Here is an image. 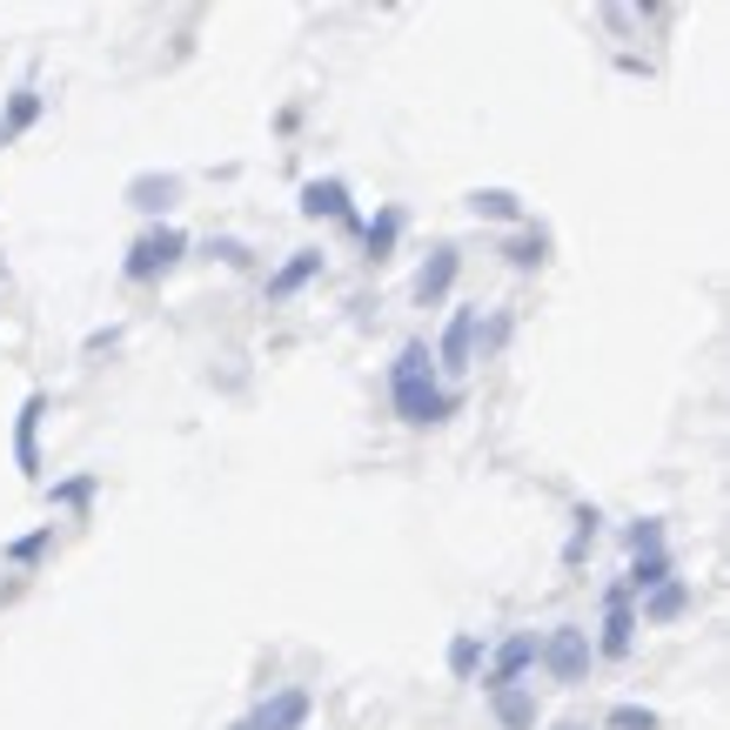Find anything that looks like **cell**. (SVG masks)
I'll return each mask as SVG.
<instances>
[{
  "instance_id": "obj_1",
  "label": "cell",
  "mask_w": 730,
  "mask_h": 730,
  "mask_svg": "<svg viewBox=\"0 0 730 730\" xmlns=\"http://www.w3.org/2000/svg\"><path fill=\"white\" fill-rule=\"evenodd\" d=\"M396 409H402V422H443L456 409V396L436 389L430 349H422V342H409V349L396 356Z\"/></svg>"
},
{
  "instance_id": "obj_10",
  "label": "cell",
  "mask_w": 730,
  "mask_h": 730,
  "mask_svg": "<svg viewBox=\"0 0 730 730\" xmlns=\"http://www.w3.org/2000/svg\"><path fill=\"white\" fill-rule=\"evenodd\" d=\"M41 409H48L41 396H27V402H21V436H14V456H21V470H27V476L41 470V449H34V430H41Z\"/></svg>"
},
{
  "instance_id": "obj_6",
  "label": "cell",
  "mask_w": 730,
  "mask_h": 730,
  "mask_svg": "<svg viewBox=\"0 0 730 730\" xmlns=\"http://www.w3.org/2000/svg\"><path fill=\"white\" fill-rule=\"evenodd\" d=\"M470 349H476V309H456L443 335V369H470Z\"/></svg>"
},
{
  "instance_id": "obj_4",
  "label": "cell",
  "mask_w": 730,
  "mask_h": 730,
  "mask_svg": "<svg viewBox=\"0 0 730 730\" xmlns=\"http://www.w3.org/2000/svg\"><path fill=\"white\" fill-rule=\"evenodd\" d=\"M529 664H536V637H510L503 650H496V670H489L483 690H489V697H496V690H516V677H523Z\"/></svg>"
},
{
  "instance_id": "obj_20",
  "label": "cell",
  "mask_w": 730,
  "mask_h": 730,
  "mask_svg": "<svg viewBox=\"0 0 730 730\" xmlns=\"http://www.w3.org/2000/svg\"><path fill=\"white\" fill-rule=\"evenodd\" d=\"M677 610H683V590L677 584H664L657 597H650V617H677Z\"/></svg>"
},
{
  "instance_id": "obj_25",
  "label": "cell",
  "mask_w": 730,
  "mask_h": 730,
  "mask_svg": "<svg viewBox=\"0 0 730 730\" xmlns=\"http://www.w3.org/2000/svg\"><path fill=\"white\" fill-rule=\"evenodd\" d=\"M242 730H248V723H242Z\"/></svg>"
},
{
  "instance_id": "obj_21",
  "label": "cell",
  "mask_w": 730,
  "mask_h": 730,
  "mask_svg": "<svg viewBox=\"0 0 730 730\" xmlns=\"http://www.w3.org/2000/svg\"><path fill=\"white\" fill-rule=\"evenodd\" d=\"M510 261H516V268H536V261H543V235H529V242H516V248H510Z\"/></svg>"
},
{
  "instance_id": "obj_22",
  "label": "cell",
  "mask_w": 730,
  "mask_h": 730,
  "mask_svg": "<svg viewBox=\"0 0 730 730\" xmlns=\"http://www.w3.org/2000/svg\"><path fill=\"white\" fill-rule=\"evenodd\" d=\"M41 550H48V529H41V536H21L8 556H14V563H27V556H41Z\"/></svg>"
},
{
  "instance_id": "obj_24",
  "label": "cell",
  "mask_w": 730,
  "mask_h": 730,
  "mask_svg": "<svg viewBox=\"0 0 730 730\" xmlns=\"http://www.w3.org/2000/svg\"><path fill=\"white\" fill-rule=\"evenodd\" d=\"M556 730H584V723H556Z\"/></svg>"
},
{
  "instance_id": "obj_11",
  "label": "cell",
  "mask_w": 730,
  "mask_h": 730,
  "mask_svg": "<svg viewBox=\"0 0 730 730\" xmlns=\"http://www.w3.org/2000/svg\"><path fill=\"white\" fill-rule=\"evenodd\" d=\"M449 282H456V248H436V261L415 276V295H422V302H443Z\"/></svg>"
},
{
  "instance_id": "obj_16",
  "label": "cell",
  "mask_w": 730,
  "mask_h": 730,
  "mask_svg": "<svg viewBox=\"0 0 730 730\" xmlns=\"http://www.w3.org/2000/svg\"><path fill=\"white\" fill-rule=\"evenodd\" d=\"M396 235H402V208H389V215H382V221L369 228V255L382 261V255H389V242H396Z\"/></svg>"
},
{
  "instance_id": "obj_23",
  "label": "cell",
  "mask_w": 730,
  "mask_h": 730,
  "mask_svg": "<svg viewBox=\"0 0 730 730\" xmlns=\"http://www.w3.org/2000/svg\"><path fill=\"white\" fill-rule=\"evenodd\" d=\"M88 489H94V476H74V483H61L54 496H61V503H81V496H88Z\"/></svg>"
},
{
  "instance_id": "obj_15",
  "label": "cell",
  "mask_w": 730,
  "mask_h": 730,
  "mask_svg": "<svg viewBox=\"0 0 730 730\" xmlns=\"http://www.w3.org/2000/svg\"><path fill=\"white\" fill-rule=\"evenodd\" d=\"M664 584H670V556H637L630 590H664Z\"/></svg>"
},
{
  "instance_id": "obj_14",
  "label": "cell",
  "mask_w": 730,
  "mask_h": 730,
  "mask_svg": "<svg viewBox=\"0 0 730 730\" xmlns=\"http://www.w3.org/2000/svg\"><path fill=\"white\" fill-rule=\"evenodd\" d=\"M316 268H322V255H295V261L282 268V276H276V282H268V295H276V302H282V295H295L302 282H309V276H316Z\"/></svg>"
},
{
  "instance_id": "obj_8",
  "label": "cell",
  "mask_w": 730,
  "mask_h": 730,
  "mask_svg": "<svg viewBox=\"0 0 730 730\" xmlns=\"http://www.w3.org/2000/svg\"><path fill=\"white\" fill-rule=\"evenodd\" d=\"M302 208L329 215V221H349V188H342V181H309V188H302Z\"/></svg>"
},
{
  "instance_id": "obj_2",
  "label": "cell",
  "mask_w": 730,
  "mask_h": 730,
  "mask_svg": "<svg viewBox=\"0 0 730 730\" xmlns=\"http://www.w3.org/2000/svg\"><path fill=\"white\" fill-rule=\"evenodd\" d=\"M536 657H543L550 664V677L556 683H576V677H584L590 670V630H550V643H536Z\"/></svg>"
},
{
  "instance_id": "obj_9",
  "label": "cell",
  "mask_w": 730,
  "mask_h": 730,
  "mask_svg": "<svg viewBox=\"0 0 730 730\" xmlns=\"http://www.w3.org/2000/svg\"><path fill=\"white\" fill-rule=\"evenodd\" d=\"M175 195H181V181H175V175H141V181L128 188V202H135V208H148V215L175 208Z\"/></svg>"
},
{
  "instance_id": "obj_13",
  "label": "cell",
  "mask_w": 730,
  "mask_h": 730,
  "mask_svg": "<svg viewBox=\"0 0 730 730\" xmlns=\"http://www.w3.org/2000/svg\"><path fill=\"white\" fill-rule=\"evenodd\" d=\"M496 717H503L510 730H529L536 723V697L529 690H496Z\"/></svg>"
},
{
  "instance_id": "obj_12",
  "label": "cell",
  "mask_w": 730,
  "mask_h": 730,
  "mask_svg": "<svg viewBox=\"0 0 730 730\" xmlns=\"http://www.w3.org/2000/svg\"><path fill=\"white\" fill-rule=\"evenodd\" d=\"M470 208H476V215H489V221H516V215H523V202L510 195V188H476Z\"/></svg>"
},
{
  "instance_id": "obj_7",
  "label": "cell",
  "mask_w": 730,
  "mask_h": 730,
  "mask_svg": "<svg viewBox=\"0 0 730 730\" xmlns=\"http://www.w3.org/2000/svg\"><path fill=\"white\" fill-rule=\"evenodd\" d=\"M630 630H637V617H630V590H610V624H603V657H624V650H630Z\"/></svg>"
},
{
  "instance_id": "obj_3",
  "label": "cell",
  "mask_w": 730,
  "mask_h": 730,
  "mask_svg": "<svg viewBox=\"0 0 730 730\" xmlns=\"http://www.w3.org/2000/svg\"><path fill=\"white\" fill-rule=\"evenodd\" d=\"M181 248H188V235H181V228H155V235H141V242H135V255H128V276H135V282L162 276V268H168Z\"/></svg>"
},
{
  "instance_id": "obj_5",
  "label": "cell",
  "mask_w": 730,
  "mask_h": 730,
  "mask_svg": "<svg viewBox=\"0 0 730 730\" xmlns=\"http://www.w3.org/2000/svg\"><path fill=\"white\" fill-rule=\"evenodd\" d=\"M302 723H309V690H282V697L261 704V717L248 730H302Z\"/></svg>"
},
{
  "instance_id": "obj_19",
  "label": "cell",
  "mask_w": 730,
  "mask_h": 730,
  "mask_svg": "<svg viewBox=\"0 0 730 730\" xmlns=\"http://www.w3.org/2000/svg\"><path fill=\"white\" fill-rule=\"evenodd\" d=\"M34 114H41V94H14V107H8V128H0V135H21V128L34 121Z\"/></svg>"
},
{
  "instance_id": "obj_17",
  "label": "cell",
  "mask_w": 730,
  "mask_h": 730,
  "mask_svg": "<svg viewBox=\"0 0 730 730\" xmlns=\"http://www.w3.org/2000/svg\"><path fill=\"white\" fill-rule=\"evenodd\" d=\"M610 730H657V710H643V704H617V710H610Z\"/></svg>"
},
{
  "instance_id": "obj_18",
  "label": "cell",
  "mask_w": 730,
  "mask_h": 730,
  "mask_svg": "<svg viewBox=\"0 0 730 730\" xmlns=\"http://www.w3.org/2000/svg\"><path fill=\"white\" fill-rule=\"evenodd\" d=\"M476 664H483V643H476V637H456V643H449V670H456V677H470Z\"/></svg>"
}]
</instances>
